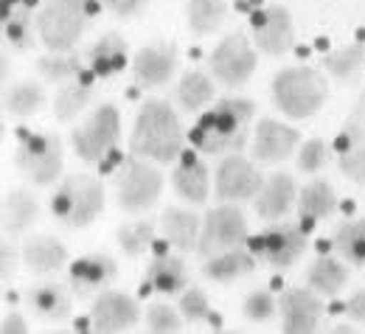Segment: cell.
Masks as SVG:
<instances>
[{
  "label": "cell",
  "mask_w": 365,
  "mask_h": 334,
  "mask_svg": "<svg viewBox=\"0 0 365 334\" xmlns=\"http://www.w3.org/2000/svg\"><path fill=\"white\" fill-rule=\"evenodd\" d=\"M91 320L96 332H130L140 320V306H138L135 298H130L124 292H115V289H107L96 298L91 309Z\"/></svg>",
  "instance_id": "16"
},
{
  "label": "cell",
  "mask_w": 365,
  "mask_h": 334,
  "mask_svg": "<svg viewBox=\"0 0 365 334\" xmlns=\"http://www.w3.org/2000/svg\"><path fill=\"white\" fill-rule=\"evenodd\" d=\"M256 256L253 250H245V247H233L225 253H217L211 259H205L202 264V276L208 281H217V284H230L242 276H250L256 270Z\"/></svg>",
  "instance_id": "23"
},
{
  "label": "cell",
  "mask_w": 365,
  "mask_h": 334,
  "mask_svg": "<svg viewBox=\"0 0 365 334\" xmlns=\"http://www.w3.org/2000/svg\"><path fill=\"white\" fill-rule=\"evenodd\" d=\"M29 306L34 315L46 318V320H68L71 318V292L56 281H46V284H37L29 292Z\"/></svg>",
  "instance_id": "29"
},
{
  "label": "cell",
  "mask_w": 365,
  "mask_h": 334,
  "mask_svg": "<svg viewBox=\"0 0 365 334\" xmlns=\"http://www.w3.org/2000/svg\"><path fill=\"white\" fill-rule=\"evenodd\" d=\"M178 71V46L175 43H155L140 48L133 59V76L140 88L155 90L166 85Z\"/></svg>",
  "instance_id": "17"
},
{
  "label": "cell",
  "mask_w": 365,
  "mask_h": 334,
  "mask_svg": "<svg viewBox=\"0 0 365 334\" xmlns=\"http://www.w3.org/2000/svg\"><path fill=\"white\" fill-rule=\"evenodd\" d=\"M331 247L349 264L365 267V216L351 219V222H340L334 236H331Z\"/></svg>",
  "instance_id": "33"
},
{
  "label": "cell",
  "mask_w": 365,
  "mask_h": 334,
  "mask_svg": "<svg viewBox=\"0 0 365 334\" xmlns=\"http://www.w3.org/2000/svg\"><path fill=\"white\" fill-rule=\"evenodd\" d=\"M118 276V264L113 256L107 253H91L85 259H76L71 264V273H68V281L71 289L79 295V298H88L93 292H101L104 286H110Z\"/></svg>",
  "instance_id": "19"
},
{
  "label": "cell",
  "mask_w": 365,
  "mask_h": 334,
  "mask_svg": "<svg viewBox=\"0 0 365 334\" xmlns=\"http://www.w3.org/2000/svg\"><path fill=\"white\" fill-rule=\"evenodd\" d=\"M242 312H245L247 320L264 323V320H270L275 312H278V298H275L273 292H267V289H256V292H250L245 298Z\"/></svg>",
  "instance_id": "42"
},
{
  "label": "cell",
  "mask_w": 365,
  "mask_h": 334,
  "mask_svg": "<svg viewBox=\"0 0 365 334\" xmlns=\"http://www.w3.org/2000/svg\"><path fill=\"white\" fill-rule=\"evenodd\" d=\"M98 11L96 0H46L37 11V34L48 51H71Z\"/></svg>",
  "instance_id": "3"
},
{
  "label": "cell",
  "mask_w": 365,
  "mask_h": 334,
  "mask_svg": "<svg viewBox=\"0 0 365 334\" xmlns=\"http://www.w3.org/2000/svg\"><path fill=\"white\" fill-rule=\"evenodd\" d=\"M20 256H23V253H17L11 241H3V244H0V278H3V281H11Z\"/></svg>",
  "instance_id": "44"
},
{
  "label": "cell",
  "mask_w": 365,
  "mask_h": 334,
  "mask_svg": "<svg viewBox=\"0 0 365 334\" xmlns=\"http://www.w3.org/2000/svg\"><path fill=\"white\" fill-rule=\"evenodd\" d=\"M93 82L91 79H73V82H65L59 88V93L53 98V113L59 121H71L76 118L82 110H88V104L93 101Z\"/></svg>",
  "instance_id": "34"
},
{
  "label": "cell",
  "mask_w": 365,
  "mask_h": 334,
  "mask_svg": "<svg viewBox=\"0 0 365 334\" xmlns=\"http://www.w3.org/2000/svg\"><path fill=\"white\" fill-rule=\"evenodd\" d=\"M26 332H29V326H26V320L20 315H6L3 318V334H26Z\"/></svg>",
  "instance_id": "47"
},
{
  "label": "cell",
  "mask_w": 365,
  "mask_h": 334,
  "mask_svg": "<svg viewBox=\"0 0 365 334\" xmlns=\"http://www.w3.org/2000/svg\"><path fill=\"white\" fill-rule=\"evenodd\" d=\"M43 104H46V90L37 82H17V85L6 88V93H3V110L11 115H20V118L40 113Z\"/></svg>",
  "instance_id": "37"
},
{
  "label": "cell",
  "mask_w": 365,
  "mask_h": 334,
  "mask_svg": "<svg viewBox=\"0 0 365 334\" xmlns=\"http://www.w3.org/2000/svg\"><path fill=\"white\" fill-rule=\"evenodd\" d=\"M295 197H298V189H295V180L284 172H275L273 177L264 180L262 191L256 194L253 205H256V214L267 222H281L292 205H295Z\"/></svg>",
  "instance_id": "20"
},
{
  "label": "cell",
  "mask_w": 365,
  "mask_h": 334,
  "mask_svg": "<svg viewBox=\"0 0 365 334\" xmlns=\"http://www.w3.org/2000/svg\"><path fill=\"white\" fill-rule=\"evenodd\" d=\"M51 211L68 228H88L104 211V189L91 174H71L53 191Z\"/></svg>",
  "instance_id": "5"
},
{
  "label": "cell",
  "mask_w": 365,
  "mask_h": 334,
  "mask_svg": "<svg viewBox=\"0 0 365 334\" xmlns=\"http://www.w3.org/2000/svg\"><path fill=\"white\" fill-rule=\"evenodd\" d=\"M250 28H253V43L259 51L270 53V56H281L295 46V26L292 17L284 6H267L259 9L250 17Z\"/></svg>",
  "instance_id": "15"
},
{
  "label": "cell",
  "mask_w": 365,
  "mask_h": 334,
  "mask_svg": "<svg viewBox=\"0 0 365 334\" xmlns=\"http://www.w3.org/2000/svg\"><path fill=\"white\" fill-rule=\"evenodd\" d=\"M40 214V205L37 199L23 189H11L6 191L3 197V205H0V228H3V236H20Z\"/></svg>",
  "instance_id": "24"
},
{
  "label": "cell",
  "mask_w": 365,
  "mask_h": 334,
  "mask_svg": "<svg viewBox=\"0 0 365 334\" xmlns=\"http://www.w3.org/2000/svg\"><path fill=\"white\" fill-rule=\"evenodd\" d=\"M281 329L287 334H309L320 326L323 301L312 286H289L278 298Z\"/></svg>",
  "instance_id": "14"
},
{
  "label": "cell",
  "mask_w": 365,
  "mask_h": 334,
  "mask_svg": "<svg viewBox=\"0 0 365 334\" xmlns=\"http://www.w3.org/2000/svg\"><path fill=\"white\" fill-rule=\"evenodd\" d=\"M326 160H329V146H326V141H320V138L307 141L301 146V152H298V169L307 172V174L320 172L326 166Z\"/></svg>",
  "instance_id": "43"
},
{
  "label": "cell",
  "mask_w": 365,
  "mask_h": 334,
  "mask_svg": "<svg viewBox=\"0 0 365 334\" xmlns=\"http://www.w3.org/2000/svg\"><path fill=\"white\" fill-rule=\"evenodd\" d=\"M228 17V3L225 0H188L185 3V20L194 34H211L222 26Z\"/></svg>",
  "instance_id": "36"
},
{
  "label": "cell",
  "mask_w": 365,
  "mask_h": 334,
  "mask_svg": "<svg viewBox=\"0 0 365 334\" xmlns=\"http://www.w3.org/2000/svg\"><path fill=\"white\" fill-rule=\"evenodd\" d=\"M37 0H3V9H20V6H34Z\"/></svg>",
  "instance_id": "48"
},
{
  "label": "cell",
  "mask_w": 365,
  "mask_h": 334,
  "mask_svg": "<svg viewBox=\"0 0 365 334\" xmlns=\"http://www.w3.org/2000/svg\"><path fill=\"white\" fill-rule=\"evenodd\" d=\"M250 250L273 270H287L307 250V228L301 222H275L264 234L250 239Z\"/></svg>",
  "instance_id": "10"
},
{
  "label": "cell",
  "mask_w": 365,
  "mask_h": 334,
  "mask_svg": "<svg viewBox=\"0 0 365 334\" xmlns=\"http://www.w3.org/2000/svg\"><path fill=\"white\" fill-rule=\"evenodd\" d=\"M160 231L175 250L188 253V250H197V244H200L202 222L197 214H191L185 208H166L160 214Z\"/></svg>",
  "instance_id": "26"
},
{
  "label": "cell",
  "mask_w": 365,
  "mask_h": 334,
  "mask_svg": "<svg viewBox=\"0 0 365 334\" xmlns=\"http://www.w3.org/2000/svg\"><path fill=\"white\" fill-rule=\"evenodd\" d=\"M343 312L349 315V320H357V323H365V289L354 292L346 303H343Z\"/></svg>",
  "instance_id": "46"
},
{
  "label": "cell",
  "mask_w": 365,
  "mask_h": 334,
  "mask_svg": "<svg viewBox=\"0 0 365 334\" xmlns=\"http://www.w3.org/2000/svg\"><path fill=\"white\" fill-rule=\"evenodd\" d=\"M182 127L178 113L169 107V101L152 98L138 110L135 127L130 135V149L138 157H146L152 163H172L182 152Z\"/></svg>",
  "instance_id": "2"
},
{
  "label": "cell",
  "mask_w": 365,
  "mask_h": 334,
  "mask_svg": "<svg viewBox=\"0 0 365 334\" xmlns=\"http://www.w3.org/2000/svg\"><path fill=\"white\" fill-rule=\"evenodd\" d=\"M178 101L185 113H200L214 101V82L202 71H188L182 73L178 85Z\"/></svg>",
  "instance_id": "35"
},
{
  "label": "cell",
  "mask_w": 365,
  "mask_h": 334,
  "mask_svg": "<svg viewBox=\"0 0 365 334\" xmlns=\"http://www.w3.org/2000/svg\"><path fill=\"white\" fill-rule=\"evenodd\" d=\"M334 211H337V194L326 180H312L309 186H304L301 197H298V216L307 231L315 222L329 219Z\"/></svg>",
  "instance_id": "28"
},
{
  "label": "cell",
  "mask_w": 365,
  "mask_h": 334,
  "mask_svg": "<svg viewBox=\"0 0 365 334\" xmlns=\"http://www.w3.org/2000/svg\"><path fill=\"white\" fill-rule=\"evenodd\" d=\"M247 241H250V231H247L245 214L236 208V202L233 205L225 202V205H217L205 214L197 253L202 259H211V256L233 250V247H245Z\"/></svg>",
  "instance_id": "7"
},
{
  "label": "cell",
  "mask_w": 365,
  "mask_h": 334,
  "mask_svg": "<svg viewBox=\"0 0 365 334\" xmlns=\"http://www.w3.org/2000/svg\"><path fill=\"white\" fill-rule=\"evenodd\" d=\"M326 98H329V82L315 68L307 65L284 68L273 76V104L289 118L315 115Z\"/></svg>",
  "instance_id": "4"
},
{
  "label": "cell",
  "mask_w": 365,
  "mask_h": 334,
  "mask_svg": "<svg viewBox=\"0 0 365 334\" xmlns=\"http://www.w3.org/2000/svg\"><path fill=\"white\" fill-rule=\"evenodd\" d=\"M256 62H259V56L250 46V40L239 31L225 34L208 56V68H211L214 79H220V85H225V88H242L253 76Z\"/></svg>",
  "instance_id": "11"
},
{
  "label": "cell",
  "mask_w": 365,
  "mask_h": 334,
  "mask_svg": "<svg viewBox=\"0 0 365 334\" xmlns=\"http://www.w3.org/2000/svg\"><path fill=\"white\" fill-rule=\"evenodd\" d=\"M118 135H121L118 110L113 104H101L79 130L71 132V143H73V152L85 163H98L118 143Z\"/></svg>",
  "instance_id": "9"
},
{
  "label": "cell",
  "mask_w": 365,
  "mask_h": 334,
  "mask_svg": "<svg viewBox=\"0 0 365 334\" xmlns=\"http://www.w3.org/2000/svg\"><path fill=\"white\" fill-rule=\"evenodd\" d=\"M146 286L152 292H160V295L185 292V286H188L185 261H182L180 256H169V253L155 256L149 261V267H146Z\"/></svg>",
  "instance_id": "25"
},
{
  "label": "cell",
  "mask_w": 365,
  "mask_h": 334,
  "mask_svg": "<svg viewBox=\"0 0 365 334\" xmlns=\"http://www.w3.org/2000/svg\"><path fill=\"white\" fill-rule=\"evenodd\" d=\"M307 284L320 295L331 298L349 284V267L334 256H320L307 270Z\"/></svg>",
  "instance_id": "31"
},
{
  "label": "cell",
  "mask_w": 365,
  "mask_h": 334,
  "mask_svg": "<svg viewBox=\"0 0 365 334\" xmlns=\"http://www.w3.org/2000/svg\"><path fill=\"white\" fill-rule=\"evenodd\" d=\"M182 312H175L166 303H155L146 309V329L155 334H178L182 332Z\"/></svg>",
  "instance_id": "41"
},
{
  "label": "cell",
  "mask_w": 365,
  "mask_h": 334,
  "mask_svg": "<svg viewBox=\"0 0 365 334\" xmlns=\"http://www.w3.org/2000/svg\"><path fill=\"white\" fill-rule=\"evenodd\" d=\"M115 17H135L138 11H143L146 9V3L149 0H101Z\"/></svg>",
  "instance_id": "45"
},
{
  "label": "cell",
  "mask_w": 365,
  "mask_h": 334,
  "mask_svg": "<svg viewBox=\"0 0 365 334\" xmlns=\"http://www.w3.org/2000/svg\"><path fill=\"white\" fill-rule=\"evenodd\" d=\"M14 163L34 186H51L62 172V141L51 132H34L17 146Z\"/></svg>",
  "instance_id": "8"
},
{
  "label": "cell",
  "mask_w": 365,
  "mask_h": 334,
  "mask_svg": "<svg viewBox=\"0 0 365 334\" xmlns=\"http://www.w3.org/2000/svg\"><path fill=\"white\" fill-rule=\"evenodd\" d=\"M298 143H301V132L295 127H287L275 118H262L256 124L250 152L262 163H281L295 152Z\"/></svg>",
  "instance_id": "18"
},
{
  "label": "cell",
  "mask_w": 365,
  "mask_h": 334,
  "mask_svg": "<svg viewBox=\"0 0 365 334\" xmlns=\"http://www.w3.org/2000/svg\"><path fill=\"white\" fill-rule=\"evenodd\" d=\"M264 180L259 174V169L245 160L242 155H228L214 177V194L222 202H247L256 199V194L262 191Z\"/></svg>",
  "instance_id": "13"
},
{
  "label": "cell",
  "mask_w": 365,
  "mask_h": 334,
  "mask_svg": "<svg viewBox=\"0 0 365 334\" xmlns=\"http://www.w3.org/2000/svg\"><path fill=\"white\" fill-rule=\"evenodd\" d=\"M320 62H323L326 73L334 76L340 85H354L365 68V43L357 40V43H349L343 48H334Z\"/></svg>",
  "instance_id": "30"
},
{
  "label": "cell",
  "mask_w": 365,
  "mask_h": 334,
  "mask_svg": "<svg viewBox=\"0 0 365 334\" xmlns=\"http://www.w3.org/2000/svg\"><path fill=\"white\" fill-rule=\"evenodd\" d=\"M172 186L180 194L185 202L191 205H202L211 194V174L208 166L197 157V155H185L178 169L172 172Z\"/></svg>",
  "instance_id": "22"
},
{
  "label": "cell",
  "mask_w": 365,
  "mask_h": 334,
  "mask_svg": "<svg viewBox=\"0 0 365 334\" xmlns=\"http://www.w3.org/2000/svg\"><path fill=\"white\" fill-rule=\"evenodd\" d=\"M3 34L6 40L20 51H29L34 48V14L29 6H20V9H3Z\"/></svg>",
  "instance_id": "38"
},
{
  "label": "cell",
  "mask_w": 365,
  "mask_h": 334,
  "mask_svg": "<svg viewBox=\"0 0 365 334\" xmlns=\"http://www.w3.org/2000/svg\"><path fill=\"white\" fill-rule=\"evenodd\" d=\"M65 261H68V247L53 236H29L23 244V264L37 276L62 270Z\"/></svg>",
  "instance_id": "27"
},
{
  "label": "cell",
  "mask_w": 365,
  "mask_h": 334,
  "mask_svg": "<svg viewBox=\"0 0 365 334\" xmlns=\"http://www.w3.org/2000/svg\"><path fill=\"white\" fill-rule=\"evenodd\" d=\"M337 166L351 180L365 186V90L349 113L340 135H337Z\"/></svg>",
  "instance_id": "12"
},
{
  "label": "cell",
  "mask_w": 365,
  "mask_h": 334,
  "mask_svg": "<svg viewBox=\"0 0 365 334\" xmlns=\"http://www.w3.org/2000/svg\"><path fill=\"white\" fill-rule=\"evenodd\" d=\"M118 247L130 256V259H138L143 256L152 241H155V222L152 219H138V222H130L124 228H118Z\"/></svg>",
  "instance_id": "39"
},
{
  "label": "cell",
  "mask_w": 365,
  "mask_h": 334,
  "mask_svg": "<svg viewBox=\"0 0 365 334\" xmlns=\"http://www.w3.org/2000/svg\"><path fill=\"white\" fill-rule=\"evenodd\" d=\"M37 71L51 85H65V82L79 79L85 65H82V56L73 51H51L48 56L37 59Z\"/></svg>",
  "instance_id": "32"
},
{
  "label": "cell",
  "mask_w": 365,
  "mask_h": 334,
  "mask_svg": "<svg viewBox=\"0 0 365 334\" xmlns=\"http://www.w3.org/2000/svg\"><path fill=\"white\" fill-rule=\"evenodd\" d=\"M163 191V174L146 157H127L115 172V202L118 208L138 214L158 202Z\"/></svg>",
  "instance_id": "6"
},
{
  "label": "cell",
  "mask_w": 365,
  "mask_h": 334,
  "mask_svg": "<svg viewBox=\"0 0 365 334\" xmlns=\"http://www.w3.org/2000/svg\"><path fill=\"white\" fill-rule=\"evenodd\" d=\"M256 118V104L250 98H220L197 127L191 130V143L202 155L228 157L239 155L250 138V121Z\"/></svg>",
  "instance_id": "1"
},
{
  "label": "cell",
  "mask_w": 365,
  "mask_h": 334,
  "mask_svg": "<svg viewBox=\"0 0 365 334\" xmlns=\"http://www.w3.org/2000/svg\"><path fill=\"white\" fill-rule=\"evenodd\" d=\"M127 40L115 31H107L101 34L93 48L88 51V62H91V73L96 79H110L115 73H121L127 68Z\"/></svg>",
  "instance_id": "21"
},
{
  "label": "cell",
  "mask_w": 365,
  "mask_h": 334,
  "mask_svg": "<svg viewBox=\"0 0 365 334\" xmlns=\"http://www.w3.org/2000/svg\"><path fill=\"white\" fill-rule=\"evenodd\" d=\"M180 312L188 323H205V320H217V315L211 312V303H208V295L200 289V286H191L185 289L180 298Z\"/></svg>",
  "instance_id": "40"
}]
</instances>
